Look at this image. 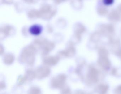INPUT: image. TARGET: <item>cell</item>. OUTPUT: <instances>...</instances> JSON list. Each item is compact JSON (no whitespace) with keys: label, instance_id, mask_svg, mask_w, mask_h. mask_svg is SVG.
<instances>
[{"label":"cell","instance_id":"5","mask_svg":"<svg viewBox=\"0 0 121 94\" xmlns=\"http://www.w3.org/2000/svg\"><path fill=\"white\" fill-rule=\"evenodd\" d=\"M50 70L47 67H41L37 69L35 73L36 76L39 78H42L45 77L49 75Z\"/></svg>","mask_w":121,"mask_h":94},{"label":"cell","instance_id":"9","mask_svg":"<svg viewBox=\"0 0 121 94\" xmlns=\"http://www.w3.org/2000/svg\"><path fill=\"white\" fill-rule=\"evenodd\" d=\"M85 30L84 27L80 25H79L76 27L75 31L76 36V38L79 40L81 37V35Z\"/></svg>","mask_w":121,"mask_h":94},{"label":"cell","instance_id":"2","mask_svg":"<svg viewBox=\"0 0 121 94\" xmlns=\"http://www.w3.org/2000/svg\"><path fill=\"white\" fill-rule=\"evenodd\" d=\"M34 43L35 45L41 48L44 54H47L50 52L53 49L55 46L53 42L49 41L45 39H35Z\"/></svg>","mask_w":121,"mask_h":94},{"label":"cell","instance_id":"1","mask_svg":"<svg viewBox=\"0 0 121 94\" xmlns=\"http://www.w3.org/2000/svg\"><path fill=\"white\" fill-rule=\"evenodd\" d=\"M36 48L32 45H29L24 48L21 54V60L23 63L32 65L34 63Z\"/></svg>","mask_w":121,"mask_h":94},{"label":"cell","instance_id":"3","mask_svg":"<svg viewBox=\"0 0 121 94\" xmlns=\"http://www.w3.org/2000/svg\"><path fill=\"white\" fill-rule=\"evenodd\" d=\"M38 12L39 18L44 17L46 19H50L56 12V10H52L51 6L49 5L43 6Z\"/></svg>","mask_w":121,"mask_h":94},{"label":"cell","instance_id":"10","mask_svg":"<svg viewBox=\"0 0 121 94\" xmlns=\"http://www.w3.org/2000/svg\"><path fill=\"white\" fill-rule=\"evenodd\" d=\"M14 59V56L10 54H7L4 58V62L5 64L10 65L13 63Z\"/></svg>","mask_w":121,"mask_h":94},{"label":"cell","instance_id":"8","mask_svg":"<svg viewBox=\"0 0 121 94\" xmlns=\"http://www.w3.org/2000/svg\"><path fill=\"white\" fill-rule=\"evenodd\" d=\"M42 27L40 25H32L29 29V32L32 35H39L42 31Z\"/></svg>","mask_w":121,"mask_h":94},{"label":"cell","instance_id":"7","mask_svg":"<svg viewBox=\"0 0 121 94\" xmlns=\"http://www.w3.org/2000/svg\"><path fill=\"white\" fill-rule=\"evenodd\" d=\"M75 53V50L73 47H69L68 48L59 52L60 55L66 57H70L73 56Z\"/></svg>","mask_w":121,"mask_h":94},{"label":"cell","instance_id":"6","mask_svg":"<svg viewBox=\"0 0 121 94\" xmlns=\"http://www.w3.org/2000/svg\"><path fill=\"white\" fill-rule=\"evenodd\" d=\"M59 58L57 56H51L46 58L44 60V63L48 65H54L58 62Z\"/></svg>","mask_w":121,"mask_h":94},{"label":"cell","instance_id":"11","mask_svg":"<svg viewBox=\"0 0 121 94\" xmlns=\"http://www.w3.org/2000/svg\"><path fill=\"white\" fill-rule=\"evenodd\" d=\"M12 27L10 26H7L3 27L1 29V34H3L5 36H8L12 31Z\"/></svg>","mask_w":121,"mask_h":94},{"label":"cell","instance_id":"13","mask_svg":"<svg viewBox=\"0 0 121 94\" xmlns=\"http://www.w3.org/2000/svg\"><path fill=\"white\" fill-rule=\"evenodd\" d=\"M113 1H112V0H108V1L106 0L104 2L105 4H106V5H108L111 4L113 3Z\"/></svg>","mask_w":121,"mask_h":94},{"label":"cell","instance_id":"12","mask_svg":"<svg viewBox=\"0 0 121 94\" xmlns=\"http://www.w3.org/2000/svg\"><path fill=\"white\" fill-rule=\"evenodd\" d=\"M40 91L39 89L37 88H33L31 89L30 94H40Z\"/></svg>","mask_w":121,"mask_h":94},{"label":"cell","instance_id":"4","mask_svg":"<svg viewBox=\"0 0 121 94\" xmlns=\"http://www.w3.org/2000/svg\"><path fill=\"white\" fill-rule=\"evenodd\" d=\"M66 76L61 74L54 78L52 81V85L54 87L61 88L63 85L66 80Z\"/></svg>","mask_w":121,"mask_h":94}]
</instances>
